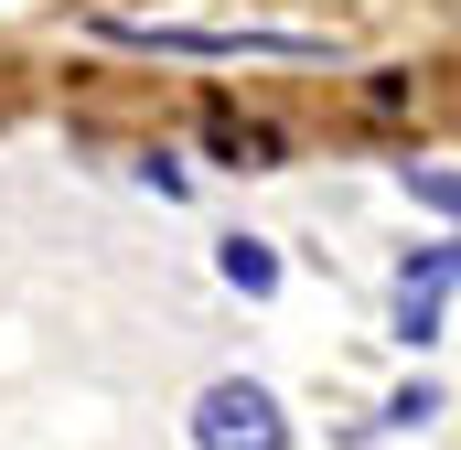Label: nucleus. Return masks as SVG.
<instances>
[{
	"label": "nucleus",
	"mask_w": 461,
	"mask_h": 450,
	"mask_svg": "<svg viewBox=\"0 0 461 450\" xmlns=\"http://www.w3.org/2000/svg\"><path fill=\"white\" fill-rule=\"evenodd\" d=\"M397 333H408V343H440V333H451V247L408 257V279H397Z\"/></svg>",
	"instance_id": "f03ea898"
},
{
	"label": "nucleus",
	"mask_w": 461,
	"mask_h": 450,
	"mask_svg": "<svg viewBox=\"0 0 461 450\" xmlns=\"http://www.w3.org/2000/svg\"><path fill=\"white\" fill-rule=\"evenodd\" d=\"M194 450H290V418L258 375H215L194 397Z\"/></svg>",
	"instance_id": "f257e3e1"
},
{
	"label": "nucleus",
	"mask_w": 461,
	"mask_h": 450,
	"mask_svg": "<svg viewBox=\"0 0 461 450\" xmlns=\"http://www.w3.org/2000/svg\"><path fill=\"white\" fill-rule=\"evenodd\" d=\"M226 290H247V301H268V290H279V257H268L258 236H226Z\"/></svg>",
	"instance_id": "7ed1b4c3"
}]
</instances>
